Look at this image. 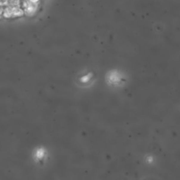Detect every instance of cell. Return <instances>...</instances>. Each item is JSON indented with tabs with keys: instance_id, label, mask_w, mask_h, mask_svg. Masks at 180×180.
Instances as JSON below:
<instances>
[{
	"instance_id": "1",
	"label": "cell",
	"mask_w": 180,
	"mask_h": 180,
	"mask_svg": "<svg viewBox=\"0 0 180 180\" xmlns=\"http://www.w3.org/2000/svg\"><path fill=\"white\" fill-rule=\"evenodd\" d=\"M12 11L13 16H21L24 13V11L18 7H13L12 8Z\"/></svg>"
},
{
	"instance_id": "3",
	"label": "cell",
	"mask_w": 180,
	"mask_h": 180,
	"mask_svg": "<svg viewBox=\"0 0 180 180\" xmlns=\"http://www.w3.org/2000/svg\"><path fill=\"white\" fill-rule=\"evenodd\" d=\"M20 2H21V0H7V6H9V7H19Z\"/></svg>"
},
{
	"instance_id": "2",
	"label": "cell",
	"mask_w": 180,
	"mask_h": 180,
	"mask_svg": "<svg viewBox=\"0 0 180 180\" xmlns=\"http://www.w3.org/2000/svg\"><path fill=\"white\" fill-rule=\"evenodd\" d=\"M12 8L11 7H8L6 9H4V15L6 18H9L13 15V11H12Z\"/></svg>"
},
{
	"instance_id": "4",
	"label": "cell",
	"mask_w": 180,
	"mask_h": 180,
	"mask_svg": "<svg viewBox=\"0 0 180 180\" xmlns=\"http://www.w3.org/2000/svg\"><path fill=\"white\" fill-rule=\"evenodd\" d=\"M30 1H32V2H34V3H38V1H40V0H30Z\"/></svg>"
}]
</instances>
